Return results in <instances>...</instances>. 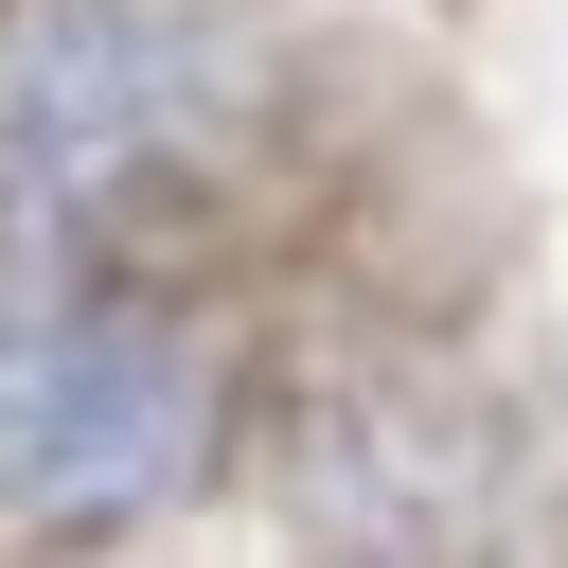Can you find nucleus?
<instances>
[{
	"label": "nucleus",
	"instance_id": "1",
	"mask_svg": "<svg viewBox=\"0 0 568 568\" xmlns=\"http://www.w3.org/2000/svg\"><path fill=\"white\" fill-rule=\"evenodd\" d=\"M0 479L106 515V497L178 479V390L124 337H0Z\"/></svg>",
	"mask_w": 568,
	"mask_h": 568
}]
</instances>
